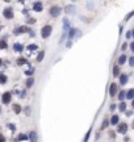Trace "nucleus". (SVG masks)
Here are the masks:
<instances>
[{
  "label": "nucleus",
  "mask_w": 134,
  "mask_h": 142,
  "mask_svg": "<svg viewBox=\"0 0 134 142\" xmlns=\"http://www.w3.org/2000/svg\"><path fill=\"white\" fill-rule=\"evenodd\" d=\"M113 75L114 76H118V75H120V67H118V66H114L113 67Z\"/></svg>",
  "instance_id": "22"
},
{
  "label": "nucleus",
  "mask_w": 134,
  "mask_h": 142,
  "mask_svg": "<svg viewBox=\"0 0 134 142\" xmlns=\"http://www.w3.org/2000/svg\"><path fill=\"white\" fill-rule=\"evenodd\" d=\"M12 109H13V112L16 113V115H20V113L22 112V108H21L20 104H13V105H12Z\"/></svg>",
  "instance_id": "9"
},
{
  "label": "nucleus",
  "mask_w": 134,
  "mask_h": 142,
  "mask_svg": "<svg viewBox=\"0 0 134 142\" xmlns=\"http://www.w3.org/2000/svg\"><path fill=\"white\" fill-rule=\"evenodd\" d=\"M118 120H120V117H118L117 115H113V116H112V119H111V124H112V125H117Z\"/></svg>",
  "instance_id": "13"
},
{
  "label": "nucleus",
  "mask_w": 134,
  "mask_h": 142,
  "mask_svg": "<svg viewBox=\"0 0 134 142\" xmlns=\"http://www.w3.org/2000/svg\"><path fill=\"white\" fill-rule=\"evenodd\" d=\"M125 62H126V55H120V58H118V65H124Z\"/></svg>",
  "instance_id": "19"
},
{
  "label": "nucleus",
  "mask_w": 134,
  "mask_h": 142,
  "mask_svg": "<svg viewBox=\"0 0 134 142\" xmlns=\"http://www.w3.org/2000/svg\"><path fill=\"white\" fill-rule=\"evenodd\" d=\"M28 63V61L25 59V58H19V59H17V65H19V66H21V65H26Z\"/></svg>",
  "instance_id": "18"
},
{
  "label": "nucleus",
  "mask_w": 134,
  "mask_h": 142,
  "mask_svg": "<svg viewBox=\"0 0 134 142\" xmlns=\"http://www.w3.org/2000/svg\"><path fill=\"white\" fill-rule=\"evenodd\" d=\"M76 12V8H75V5H67L66 7V13H68V15H71V13H75Z\"/></svg>",
  "instance_id": "10"
},
{
  "label": "nucleus",
  "mask_w": 134,
  "mask_h": 142,
  "mask_svg": "<svg viewBox=\"0 0 134 142\" xmlns=\"http://www.w3.org/2000/svg\"><path fill=\"white\" fill-rule=\"evenodd\" d=\"M72 1H76V0H72Z\"/></svg>",
  "instance_id": "44"
},
{
  "label": "nucleus",
  "mask_w": 134,
  "mask_h": 142,
  "mask_svg": "<svg viewBox=\"0 0 134 142\" xmlns=\"http://www.w3.org/2000/svg\"><path fill=\"white\" fill-rule=\"evenodd\" d=\"M109 135H111V138H116V134L113 132H109Z\"/></svg>",
  "instance_id": "36"
},
{
  "label": "nucleus",
  "mask_w": 134,
  "mask_h": 142,
  "mask_svg": "<svg viewBox=\"0 0 134 142\" xmlns=\"http://www.w3.org/2000/svg\"><path fill=\"white\" fill-rule=\"evenodd\" d=\"M133 128H134V122H133Z\"/></svg>",
  "instance_id": "43"
},
{
  "label": "nucleus",
  "mask_w": 134,
  "mask_h": 142,
  "mask_svg": "<svg viewBox=\"0 0 134 142\" xmlns=\"http://www.w3.org/2000/svg\"><path fill=\"white\" fill-rule=\"evenodd\" d=\"M129 63H130V66H134V57H130V59H129Z\"/></svg>",
  "instance_id": "34"
},
{
  "label": "nucleus",
  "mask_w": 134,
  "mask_h": 142,
  "mask_svg": "<svg viewBox=\"0 0 134 142\" xmlns=\"http://www.w3.org/2000/svg\"><path fill=\"white\" fill-rule=\"evenodd\" d=\"M126 37H127V38H130V37H131V32H127V33H126Z\"/></svg>",
  "instance_id": "37"
},
{
  "label": "nucleus",
  "mask_w": 134,
  "mask_h": 142,
  "mask_svg": "<svg viewBox=\"0 0 134 142\" xmlns=\"http://www.w3.org/2000/svg\"><path fill=\"white\" fill-rule=\"evenodd\" d=\"M131 107L134 108V99H133V101H131Z\"/></svg>",
  "instance_id": "40"
},
{
  "label": "nucleus",
  "mask_w": 134,
  "mask_h": 142,
  "mask_svg": "<svg viewBox=\"0 0 134 142\" xmlns=\"http://www.w3.org/2000/svg\"><path fill=\"white\" fill-rule=\"evenodd\" d=\"M11 100H12V93H11L9 91H7V92H4L3 95H1V103H3V104H9Z\"/></svg>",
  "instance_id": "3"
},
{
  "label": "nucleus",
  "mask_w": 134,
  "mask_h": 142,
  "mask_svg": "<svg viewBox=\"0 0 134 142\" xmlns=\"http://www.w3.org/2000/svg\"><path fill=\"white\" fill-rule=\"evenodd\" d=\"M63 24H64V25H63V27H64V30H67L68 28H70V23H68V20H67V19H64V20H63Z\"/></svg>",
  "instance_id": "26"
},
{
  "label": "nucleus",
  "mask_w": 134,
  "mask_h": 142,
  "mask_svg": "<svg viewBox=\"0 0 134 142\" xmlns=\"http://www.w3.org/2000/svg\"><path fill=\"white\" fill-rule=\"evenodd\" d=\"M117 132L120 133V134H126L127 132V124L126 122H120V124H117Z\"/></svg>",
  "instance_id": "4"
},
{
  "label": "nucleus",
  "mask_w": 134,
  "mask_h": 142,
  "mask_svg": "<svg viewBox=\"0 0 134 142\" xmlns=\"http://www.w3.org/2000/svg\"><path fill=\"white\" fill-rule=\"evenodd\" d=\"M28 28L26 27H21V28H17V29H15V33L19 34V33H25V32H28Z\"/></svg>",
  "instance_id": "12"
},
{
  "label": "nucleus",
  "mask_w": 134,
  "mask_h": 142,
  "mask_svg": "<svg viewBox=\"0 0 134 142\" xmlns=\"http://www.w3.org/2000/svg\"><path fill=\"white\" fill-rule=\"evenodd\" d=\"M28 139H29V142H37L38 141V134L36 130H30L29 135H28Z\"/></svg>",
  "instance_id": "5"
},
{
  "label": "nucleus",
  "mask_w": 134,
  "mask_h": 142,
  "mask_svg": "<svg viewBox=\"0 0 134 142\" xmlns=\"http://www.w3.org/2000/svg\"><path fill=\"white\" fill-rule=\"evenodd\" d=\"M3 15L5 19H13V11H12V8H5Z\"/></svg>",
  "instance_id": "6"
},
{
  "label": "nucleus",
  "mask_w": 134,
  "mask_h": 142,
  "mask_svg": "<svg viewBox=\"0 0 134 142\" xmlns=\"http://www.w3.org/2000/svg\"><path fill=\"white\" fill-rule=\"evenodd\" d=\"M29 51H33V50H37V45H34V43H32V45H29V46L26 47Z\"/></svg>",
  "instance_id": "24"
},
{
  "label": "nucleus",
  "mask_w": 134,
  "mask_h": 142,
  "mask_svg": "<svg viewBox=\"0 0 134 142\" xmlns=\"http://www.w3.org/2000/svg\"><path fill=\"white\" fill-rule=\"evenodd\" d=\"M34 73V69H30V70H26V71H25V75H28V76H30L32 75V74Z\"/></svg>",
  "instance_id": "31"
},
{
  "label": "nucleus",
  "mask_w": 134,
  "mask_h": 142,
  "mask_svg": "<svg viewBox=\"0 0 134 142\" xmlns=\"http://www.w3.org/2000/svg\"><path fill=\"white\" fill-rule=\"evenodd\" d=\"M125 96H126V93H125V91H121V92L118 93V99H120L121 101H124V99H125Z\"/></svg>",
  "instance_id": "23"
},
{
  "label": "nucleus",
  "mask_w": 134,
  "mask_h": 142,
  "mask_svg": "<svg viewBox=\"0 0 134 142\" xmlns=\"http://www.w3.org/2000/svg\"><path fill=\"white\" fill-rule=\"evenodd\" d=\"M7 47V42H5V40H1L0 41V49H5Z\"/></svg>",
  "instance_id": "27"
},
{
  "label": "nucleus",
  "mask_w": 134,
  "mask_h": 142,
  "mask_svg": "<svg viewBox=\"0 0 134 142\" xmlns=\"http://www.w3.org/2000/svg\"><path fill=\"white\" fill-rule=\"evenodd\" d=\"M125 97H126V99H134V88H131L130 91H127Z\"/></svg>",
  "instance_id": "15"
},
{
  "label": "nucleus",
  "mask_w": 134,
  "mask_h": 142,
  "mask_svg": "<svg viewBox=\"0 0 134 142\" xmlns=\"http://www.w3.org/2000/svg\"><path fill=\"white\" fill-rule=\"evenodd\" d=\"M60 12H62V9H60V7H58V5H53V7L49 9V13L53 17H58L60 15Z\"/></svg>",
  "instance_id": "2"
},
{
  "label": "nucleus",
  "mask_w": 134,
  "mask_h": 142,
  "mask_svg": "<svg viewBox=\"0 0 134 142\" xmlns=\"http://www.w3.org/2000/svg\"><path fill=\"white\" fill-rule=\"evenodd\" d=\"M75 33H76V30H75V29H71L70 30V40H72V38H74Z\"/></svg>",
  "instance_id": "30"
},
{
  "label": "nucleus",
  "mask_w": 134,
  "mask_h": 142,
  "mask_svg": "<svg viewBox=\"0 0 134 142\" xmlns=\"http://www.w3.org/2000/svg\"><path fill=\"white\" fill-rule=\"evenodd\" d=\"M114 109H116V105H114V104H112V105H111V111H114Z\"/></svg>",
  "instance_id": "38"
},
{
  "label": "nucleus",
  "mask_w": 134,
  "mask_h": 142,
  "mask_svg": "<svg viewBox=\"0 0 134 142\" xmlns=\"http://www.w3.org/2000/svg\"><path fill=\"white\" fill-rule=\"evenodd\" d=\"M34 84V78H28V80H26V88H32V86Z\"/></svg>",
  "instance_id": "14"
},
{
  "label": "nucleus",
  "mask_w": 134,
  "mask_h": 142,
  "mask_svg": "<svg viewBox=\"0 0 134 142\" xmlns=\"http://www.w3.org/2000/svg\"><path fill=\"white\" fill-rule=\"evenodd\" d=\"M118 109H120L121 112H125V109H126V104H125L124 101H121L120 105H118Z\"/></svg>",
  "instance_id": "21"
},
{
  "label": "nucleus",
  "mask_w": 134,
  "mask_h": 142,
  "mask_svg": "<svg viewBox=\"0 0 134 142\" xmlns=\"http://www.w3.org/2000/svg\"><path fill=\"white\" fill-rule=\"evenodd\" d=\"M0 142H5V137H4L1 133H0Z\"/></svg>",
  "instance_id": "35"
},
{
  "label": "nucleus",
  "mask_w": 134,
  "mask_h": 142,
  "mask_svg": "<svg viewBox=\"0 0 134 142\" xmlns=\"http://www.w3.org/2000/svg\"><path fill=\"white\" fill-rule=\"evenodd\" d=\"M13 49H15V51H22L24 47H22V45H21V43H16Z\"/></svg>",
  "instance_id": "20"
},
{
  "label": "nucleus",
  "mask_w": 134,
  "mask_h": 142,
  "mask_svg": "<svg viewBox=\"0 0 134 142\" xmlns=\"http://www.w3.org/2000/svg\"><path fill=\"white\" fill-rule=\"evenodd\" d=\"M8 128H9L12 132H15V130H16V126H15L13 124H8Z\"/></svg>",
  "instance_id": "32"
},
{
  "label": "nucleus",
  "mask_w": 134,
  "mask_h": 142,
  "mask_svg": "<svg viewBox=\"0 0 134 142\" xmlns=\"http://www.w3.org/2000/svg\"><path fill=\"white\" fill-rule=\"evenodd\" d=\"M0 66H1V59H0Z\"/></svg>",
  "instance_id": "42"
},
{
  "label": "nucleus",
  "mask_w": 134,
  "mask_h": 142,
  "mask_svg": "<svg viewBox=\"0 0 134 142\" xmlns=\"http://www.w3.org/2000/svg\"><path fill=\"white\" fill-rule=\"evenodd\" d=\"M120 83L122 84V86H125V84L127 83V75H125V74L120 75Z\"/></svg>",
  "instance_id": "11"
},
{
  "label": "nucleus",
  "mask_w": 134,
  "mask_h": 142,
  "mask_svg": "<svg viewBox=\"0 0 134 142\" xmlns=\"http://www.w3.org/2000/svg\"><path fill=\"white\" fill-rule=\"evenodd\" d=\"M17 139H19V141H26V139H28V135L24 134V133H21V134L17 135Z\"/></svg>",
  "instance_id": "17"
},
{
  "label": "nucleus",
  "mask_w": 134,
  "mask_h": 142,
  "mask_svg": "<svg viewBox=\"0 0 134 142\" xmlns=\"http://www.w3.org/2000/svg\"><path fill=\"white\" fill-rule=\"evenodd\" d=\"M89 135H91V130H88L87 133H86V135H84V138H83V142H87L88 138H89Z\"/></svg>",
  "instance_id": "28"
},
{
  "label": "nucleus",
  "mask_w": 134,
  "mask_h": 142,
  "mask_svg": "<svg viewBox=\"0 0 134 142\" xmlns=\"http://www.w3.org/2000/svg\"><path fill=\"white\" fill-rule=\"evenodd\" d=\"M51 30H53L51 25H45V27L42 28V30H41V36H42V38H47V37L51 34Z\"/></svg>",
  "instance_id": "1"
},
{
  "label": "nucleus",
  "mask_w": 134,
  "mask_h": 142,
  "mask_svg": "<svg viewBox=\"0 0 134 142\" xmlns=\"http://www.w3.org/2000/svg\"><path fill=\"white\" fill-rule=\"evenodd\" d=\"M130 49H131V50H133V51H134V42H133V43H131V45H130Z\"/></svg>",
  "instance_id": "39"
},
{
  "label": "nucleus",
  "mask_w": 134,
  "mask_h": 142,
  "mask_svg": "<svg viewBox=\"0 0 134 142\" xmlns=\"http://www.w3.org/2000/svg\"><path fill=\"white\" fill-rule=\"evenodd\" d=\"M44 55H45V53H44V51H41V53L38 54V57H37V61H38V62H41V61L44 59Z\"/></svg>",
  "instance_id": "29"
},
{
  "label": "nucleus",
  "mask_w": 134,
  "mask_h": 142,
  "mask_svg": "<svg viewBox=\"0 0 134 142\" xmlns=\"http://www.w3.org/2000/svg\"><path fill=\"white\" fill-rule=\"evenodd\" d=\"M108 125H109V121H108V120H107V119H105V120H104V121H103V124H101V129H103V130H104V129H105V128H107V126H108Z\"/></svg>",
  "instance_id": "25"
},
{
  "label": "nucleus",
  "mask_w": 134,
  "mask_h": 142,
  "mask_svg": "<svg viewBox=\"0 0 134 142\" xmlns=\"http://www.w3.org/2000/svg\"><path fill=\"white\" fill-rule=\"evenodd\" d=\"M42 9H44V5H42V3H40V1H36V3L33 4V11H34V12H41Z\"/></svg>",
  "instance_id": "8"
},
{
  "label": "nucleus",
  "mask_w": 134,
  "mask_h": 142,
  "mask_svg": "<svg viewBox=\"0 0 134 142\" xmlns=\"http://www.w3.org/2000/svg\"><path fill=\"white\" fill-rule=\"evenodd\" d=\"M5 83H7V75L0 74V84H5Z\"/></svg>",
  "instance_id": "16"
},
{
  "label": "nucleus",
  "mask_w": 134,
  "mask_h": 142,
  "mask_svg": "<svg viewBox=\"0 0 134 142\" xmlns=\"http://www.w3.org/2000/svg\"><path fill=\"white\" fill-rule=\"evenodd\" d=\"M116 93H117V84L116 83H112L111 87H109V95H111V97H114Z\"/></svg>",
  "instance_id": "7"
},
{
  "label": "nucleus",
  "mask_w": 134,
  "mask_h": 142,
  "mask_svg": "<svg viewBox=\"0 0 134 142\" xmlns=\"http://www.w3.org/2000/svg\"><path fill=\"white\" fill-rule=\"evenodd\" d=\"M0 109H1V108H0Z\"/></svg>",
  "instance_id": "45"
},
{
  "label": "nucleus",
  "mask_w": 134,
  "mask_h": 142,
  "mask_svg": "<svg viewBox=\"0 0 134 142\" xmlns=\"http://www.w3.org/2000/svg\"><path fill=\"white\" fill-rule=\"evenodd\" d=\"M131 16H134V11H133V12H130V13L127 15V16H126V17H125V20H129V19H130V17H131Z\"/></svg>",
  "instance_id": "33"
},
{
  "label": "nucleus",
  "mask_w": 134,
  "mask_h": 142,
  "mask_svg": "<svg viewBox=\"0 0 134 142\" xmlns=\"http://www.w3.org/2000/svg\"><path fill=\"white\" fill-rule=\"evenodd\" d=\"M131 37H134V30H133V32H131Z\"/></svg>",
  "instance_id": "41"
}]
</instances>
